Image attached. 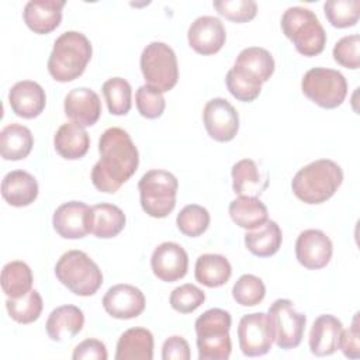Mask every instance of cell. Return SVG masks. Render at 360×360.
Segmentation results:
<instances>
[{"mask_svg":"<svg viewBox=\"0 0 360 360\" xmlns=\"http://www.w3.org/2000/svg\"><path fill=\"white\" fill-rule=\"evenodd\" d=\"M283 34L304 56L319 55L326 45V32L316 14L307 7H288L281 15Z\"/></svg>","mask_w":360,"mask_h":360,"instance_id":"cell-4","label":"cell"},{"mask_svg":"<svg viewBox=\"0 0 360 360\" xmlns=\"http://www.w3.org/2000/svg\"><path fill=\"white\" fill-rule=\"evenodd\" d=\"M232 318L221 308H211L195 321L197 349L200 360H226L232 352L229 336Z\"/></svg>","mask_w":360,"mask_h":360,"instance_id":"cell-5","label":"cell"},{"mask_svg":"<svg viewBox=\"0 0 360 360\" xmlns=\"http://www.w3.org/2000/svg\"><path fill=\"white\" fill-rule=\"evenodd\" d=\"M343 330L342 322L330 315H319L309 332V350L318 357L330 356L339 349V339Z\"/></svg>","mask_w":360,"mask_h":360,"instance_id":"cell-21","label":"cell"},{"mask_svg":"<svg viewBox=\"0 0 360 360\" xmlns=\"http://www.w3.org/2000/svg\"><path fill=\"white\" fill-rule=\"evenodd\" d=\"M162 359L163 360H188L190 359V346L183 336H170L165 340L162 346Z\"/></svg>","mask_w":360,"mask_h":360,"instance_id":"cell-46","label":"cell"},{"mask_svg":"<svg viewBox=\"0 0 360 360\" xmlns=\"http://www.w3.org/2000/svg\"><path fill=\"white\" fill-rule=\"evenodd\" d=\"M52 225L63 239H82L90 233V207L82 201L63 202L55 210Z\"/></svg>","mask_w":360,"mask_h":360,"instance_id":"cell-17","label":"cell"},{"mask_svg":"<svg viewBox=\"0 0 360 360\" xmlns=\"http://www.w3.org/2000/svg\"><path fill=\"white\" fill-rule=\"evenodd\" d=\"M6 308L11 319L18 323L28 325L39 318L44 308L42 297L37 290H31L24 297L7 298Z\"/></svg>","mask_w":360,"mask_h":360,"instance_id":"cell-35","label":"cell"},{"mask_svg":"<svg viewBox=\"0 0 360 360\" xmlns=\"http://www.w3.org/2000/svg\"><path fill=\"white\" fill-rule=\"evenodd\" d=\"M339 349L349 359L360 357V323H359V312L354 314L352 325L349 329L342 330L339 339Z\"/></svg>","mask_w":360,"mask_h":360,"instance_id":"cell-44","label":"cell"},{"mask_svg":"<svg viewBox=\"0 0 360 360\" xmlns=\"http://www.w3.org/2000/svg\"><path fill=\"white\" fill-rule=\"evenodd\" d=\"M202 122L210 138L217 142H229L239 131L238 111L222 97L207 101L202 110Z\"/></svg>","mask_w":360,"mask_h":360,"instance_id":"cell-12","label":"cell"},{"mask_svg":"<svg viewBox=\"0 0 360 360\" xmlns=\"http://www.w3.org/2000/svg\"><path fill=\"white\" fill-rule=\"evenodd\" d=\"M91 55V44L84 34L66 31L53 42L48 59V72L56 82H72L84 73Z\"/></svg>","mask_w":360,"mask_h":360,"instance_id":"cell-3","label":"cell"},{"mask_svg":"<svg viewBox=\"0 0 360 360\" xmlns=\"http://www.w3.org/2000/svg\"><path fill=\"white\" fill-rule=\"evenodd\" d=\"M65 4V0H31L22 11L24 22L35 34H49L59 27Z\"/></svg>","mask_w":360,"mask_h":360,"instance_id":"cell-20","label":"cell"},{"mask_svg":"<svg viewBox=\"0 0 360 360\" xmlns=\"http://www.w3.org/2000/svg\"><path fill=\"white\" fill-rule=\"evenodd\" d=\"M283 232L276 221L267 219L262 226L245 233V246L257 257H270L278 252Z\"/></svg>","mask_w":360,"mask_h":360,"instance_id":"cell-31","label":"cell"},{"mask_svg":"<svg viewBox=\"0 0 360 360\" xmlns=\"http://www.w3.org/2000/svg\"><path fill=\"white\" fill-rule=\"evenodd\" d=\"M152 360L153 335L146 328H131L125 330L118 342L115 360Z\"/></svg>","mask_w":360,"mask_h":360,"instance_id":"cell-26","label":"cell"},{"mask_svg":"<svg viewBox=\"0 0 360 360\" xmlns=\"http://www.w3.org/2000/svg\"><path fill=\"white\" fill-rule=\"evenodd\" d=\"M231 176L233 193L238 195L257 197L269 186V180L260 173L256 162L252 159L238 160L231 169Z\"/></svg>","mask_w":360,"mask_h":360,"instance_id":"cell-28","label":"cell"},{"mask_svg":"<svg viewBox=\"0 0 360 360\" xmlns=\"http://www.w3.org/2000/svg\"><path fill=\"white\" fill-rule=\"evenodd\" d=\"M38 191L37 179L25 170H13L3 177L1 195L13 207L21 208L32 204Z\"/></svg>","mask_w":360,"mask_h":360,"instance_id":"cell-22","label":"cell"},{"mask_svg":"<svg viewBox=\"0 0 360 360\" xmlns=\"http://www.w3.org/2000/svg\"><path fill=\"white\" fill-rule=\"evenodd\" d=\"M103 94L112 115H125L132 105V89L131 84L122 77H111L104 82Z\"/></svg>","mask_w":360,"mask_h":360,"instance_id":"cell-34","label":"cell"},{"mask_svg":"<svg viewBox=\"0 0 360 360\" xmlns=\"http://www.w3.org/2000/svg\"><path fill=\"white\" fill-rule=\"evenodd\" d=\"M332 253V240L319 229H305L297 238L295 257L298 263L308 270L325 267L330 262Z\"/></svg>","mask_w":360,"mask_h":360,"instance_id":"cell-13","label":"cell"},{"mask_svg":"<svg viewBox=\"0 0 360 360\" xmlns=\"http://www.w3.org/2000/svg\"><path fill=\"white\" fill-rule=\"evenodd\" d=\"M169 301L174 311L180 314H191L205 301V294L197 285L187 283L176 287L172 291Z\"/></svg>","mask_w":360,"mask_h":360,"instance_id":"cell-42","label":"cell"},{"mask_svg":"<svg viewBox=\"0 0 360 360\" xmlns=\"http://www.w3.org/2000/svg\"><path fill=\"white\" fill-rule=\"evenodd\" d=\"M323 11L332 27H354L360 17V0H328L323 4Z\"/></svg>","mask_w":360,"mask_h":360,"instance_id":"cell-37","label":"cell"},{"mask_svg":"<svg viewBox=\"0 0 360 360\" xmlns=\"http://www.w3.org/2000/svg\"><path fill=\"white\" fill-rule=\"evenodd\" d=\"M225 83L228 91L239 101L250 103L256 100L262 91V82L249 76L235 65L228 70Z\"/></svg>","mask_w":360,"mask_h":360,"instance_id":"cell-36","label":"cell"},{"mask_svg":"<svg viewBox=\"0 0 360 360\" xmlns=\"http://www.w3.org/2000/svg\"><path fill=\"white\" fill-rule=\"evenodd\" d=\"M150 267L159 280L165 283L177 281L187 274V252L176 242H163L155 248L150 256Z\"/></svg>","mask_w":360,"mask_h":360,"instance_id":"cell-14","label":"cell"},{"mask_svg":"<svg viewBox=\"0 0 360 360\" xmlns=\"http://www.w3.org/2000/svg\"><path fill=\"white\" fill-rule=\"evenodd\" d=\"M56 278L73 294L90 297L103 284V273L97 263L82 250L63 253L55 264Z\"/></svg>","mask_w":360,"mask_h":360,"instance_id":"cell-6","label":"cell"},{"mask_svg":"<svg viewBox=\"0 0 360 360\" xmlns=\"http://www.w3.org/2000/svg\"><path fill=\"white\" fill-rule=\"evenodd\" d=\"M212 6L219 15L238 24L252 21L257 14V4L253 0H215Z\"/></svg>","mask_w":360,"mask_h":360,"instance_id":"cell-40","label":"cell"},{"mask_svg":"<svg viewBox=\"0 0 360 360\" xmlns=\"http://www.w3.org/2000/svg\"><path fill=\"white\" fill-rule=\"evenodd\" d=\"M238 340L242 353L248 357L269 353L274 343V332L269 314L253 312L243 315L238 325Z\"/></svg>","mask_w":360,"mask_h":360,"instance_id":"cell-11","label":"cell"},{"mask_svg":"<svg viewBox=\"0 0 360 360\" xmlns=\"http://www.w3.org/2000/svg\"><path fill=\"white\" fill-rule=\"evenodd\" d=\"M55 150L68 160L83 158L90 148V138L84 127L70 121L62 124L53 136Z\"/></svg>","mask_w":360,"mask_h":360,"instance_id":"cell-24","label":"cell"},{"mask_svg":"<svg viewBox=\"0 0 360 360\" xmlns=\"http://www.w3.org/2000/svg\"><path fill=\"white\" fill-rule=\"evenodd\" d=\"M231 219L246 231L262 226L269 219V211L259 197L238 195L229 204Z\"/></svg>","mask_w":360,"mask_h":360,"instance_id":"cell-27","label":"cell"},{"mask_svg":"<svg viewBox=\"0 0 360 360\" xmlns=\"http://www.w3.org/2000/svg\"><path fill=\"white\" fill-rule=\"evenodd\" d=\"M343 181L342 167L330 159H318L301 167L291 181L294 195L305 204H322Z\"/></svg>","mask_w":360,"mask_h":360,"instance_id":"cell-2","label":"cell"},{"mask_svg":"<svg viewBox=\"0 0 360 360\" xmlns=\"http://www.w3.org/2000/svg\"><path fill=\"white\" fill-rule=\"evenodd\" d=\"M264 295V283L255 274L240 276L232 287V297L242 307H255L263 301Z\"/></svg>","mask_w":360,"mask_h":360,"instance_id":"cell-39","label":"cell"},{"mask_svg":"<svg viewBox=\"0 0 360 360\" xmlns=\"http://www.w3.org/2000/svg\"><path fill=\"white\" fill-rule=\"evenodd\" d=\"M235 66L264 83L274 73L276 65L271 53L267 49L260 46H249L239 52L235 60Z\"/></svg>","mask_w":360,"mask_h":360,"instance_id":"cell-32","label":"cell"},{"mask_svg":"<svg viewBox=\"0 0 360 360\" xmlns=\"http://www.w3.org/2000/svg\"><path fill=\"white\" fill-rule=\"evenodd\" d=\"M8 103L15 115L27 120L35 118L45 108V90L32 80L17 82L8 91Z\"/></svg>","mask_w":360,"mask_h":360,"instance_id":"cell-19","label":"cell"},{"mask_svg":"<svg viewBox=\"0 0 360 360\" xmlns=\"http://www.w3.org/2000/svg\"><path fill=\"white\" fill-rule=\"evenodd\" d=\"M232 274V267L229 260L217 253H205L198 256L194 267V276L195 280L208 287V288H217L222 287L228 283Z\"/></svg>","mask_w":360,"mask_h":360,"instance_id":"cell-30","label":"cell"},{"mask_svg":"<svg viewBox=\"0 0 360 360\" xmlns=\"http://www.w3.org/2000/svg\"><path fill=\"white\" fill-rule=\"evenodd\" d=\"M124 211L108 202H100L90 207V233L100 239L117 236L125 226Z\"/></svg>","mask_w":360,"mask_h":360,"instance_id":"cell-25","label":"cell"},{"mask_svg":"<svg viewBox=\"0 0 360 360\" xmlns=\"http://www.w3.org/2000/svg\"><path fill=\"white\" fill-rule=\"evenodd\" d=\"M32 271L24 262L14 260L1 270V288L7 298H20L32 290Z\"/></svg>","mask_w":360,"mask_h":360,"instance_id":"cell-33","label":"cell"},{"mask_svg":"<svg viewBox=\"0 0 360 360\" xmlns=\"http://www.w3.org/2000/svg\"><path fill=\"white\" fill-rule=\"evenodd\" d=\"M302 93L316 105L332 110L339 107L347 96L345 76L328 68H312L301 80Z\"/></svg>","mask_w":360,"mask_h":360,"instance_id":"cell-9","label":"cell"},{"mask_svg":"<svg viewBox=\"0 0 360 360\" xmlns=\"http://www.w3.org/2000/svg\"><path fill=\"white\" fill-rule=\"evenodd\" d=\"M108 353L105 345L98 339H86L80 342L72 354L73 360H107Z\"/></svg>","mask_w":360,"mask_h":360,"instance_id":"cell-45","label":"cell"},{"mask_svg":"<svg viewBox=\"0 0 360 360\" xmlns=\"http://www.w3.org/2000/svg\"><path fill=\"white\" fill-rule=\"evenodd\" d=\"M269 316L271 319L274 343L277 347L290 350L300 346L305 330L307 316L297 312L290 300H276L269 308Z\"/></svg>","mask_w":360,"mask_h":360,"instance_id":"cell-10","label":"cell"},{"mask_svg":"<svg viewBox=\"0 0 360 360\" xmlns=\"http://www.w3.org/2000/svg\"><path fill=\"white\" fill-rule=\"evenodd\" d=\"M145 305L143 292L131 284H115L103 297L105 312L115 319H134L143 312Z\"/></svg>","mask_w":360,"mask_h":360,"instance_id":"cell-15","label":"cell"},{"mask_svg":"<svg viewBox=\"0 0 360 360\" xmlns=\"http://www.w3.org/2000/svg\"><path fill=\"white\" fill-rule=\"evenodd\" d=\"M135 104L138 112L148 120L159 118L166 108L163 93L149 84H143L136 90Z\"/></svg>","mask_w":360,"mask_h":360,"instance_id":"cell-41","label":"cell"},{"mask_svg":"<svg viewBox=\"0 0 360 360\" xmlns=\"http://www.w3.org/2000/svg\"><path fill=\"white\" fill-rule=\"evenodd\" d=\"M210 212L207 208L198 204H188L177 214L176 224L179 231L190 238L202 235L210 226Z\"/></svg>","mask_w":360,"mask_h":360,"instance_id":"cell-38","label":"cell"},{"mask_svg":"<svg viewBox=\"0 0 360 360\" xmlns=\"http://www.w3.org/2000/svg\"><path fill=\"white\" fill-rule=\"evenodd\" d=\"M34 146L32 132L17 122L6 125L0 132V155L4 160L25 159Z\"/></svg>","mask_w":360,"mask_h":360,"instance_id":"cell-29","label":"cell"},{"mask_svg":"<svg viewBox=\"0 0 360 360\" xmlns=\"http://www.w3.org/2000/svg\"><path fill=\"white\" fill-rule=\"evenodd\" d=\"M98 152L100 160L91 169V183L98 191L114 194L135 174L138 149L125 129L112 127L101 134Z\"/></svg>","mask_w":360,"mask_h":360,"instance_id":"cell-1","label":"cell"},{"mask_svg":"<svg viewBox=\"0 0 360 360\" xmlns=\"http://www.w3.org/2000/svg\"><path fill=\"white\" fill-rule=\"evenodd\" d=\"M141 72L146 84L162 93L172 90L179 80V63L174 51L165 42L153 41L141 53Z\"/></svg>","mask_w":360,"mask_h":360,"instance_id":"cell-8","label":"cell"},{"mask_svg":"<svg viewBox=\"0 0 360 360\" xmlns=\"http://www.w3.org/2000/svg\"><path fill=\"white\" fill-rule=\"evenodd\" d=\"M333 59L347 69H359L360 66V37L352 34L342 37L333 46Z\"/></svg>","mask_w":360,"mask_h":360,"instance_id":"cell-43","label":"cell"},{"mask_svg":"<svg viewBox=\"0 0 360 360\" xmlns=\"http://www.w3.org/2000/svg\"><path fill=\"white\" fill-rule=\"evenodd\" d=\"M84 325V314L76 305H60L55 308L45 323L46 333L53 342L75 338Z\"/></svg>","mask_w":360,"mask_h":360,"instance_id":"cell-23","label":"cell"},{"mask_svg":"<svg viewBox=\"0 0 360 360\" xmlns=\"http://www.w3.org/2000/svg\"><path fill=\"white\" fill-rule=\"evenodd\" d=\"M177 188L179 181L170 172H146L138 183L142 210L152 218H166L176 207Z\"/></svg>","mask_w":360,"mask_h":360,"instance_id":"cell-7","label":"cell"},{"mask_svg":"<svg viewBox=\"0 0 360 360\" xmlns=\"http://www.w3.org/2000/svg\"><path fill=\"white\" fill-rule=\"evenodd\" d=\"M191 49L200 55H214L225 45L226 31L222 21L212 15L195 18L187 31Z\"/></svg>","mask_w":360,"mask_h":360,"instance_id":"cell-16","label":"cell"},{"mask_svg":"<svg viewBox=\"0 0 360 360\" xmlns=\"http://www.w3.org/2000/svg\"><path fill=\"white\" fill-rule=\"evenodd\" d=\"M65 114L82 127L94 125L101 115V101L98 94L87 87L70 90L63 103Z\"/></svg>","mask_w":360,"mask_h":360,"instance_id":"cell-18","label":"cell"}]
</instances>
